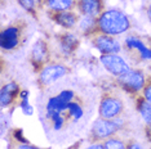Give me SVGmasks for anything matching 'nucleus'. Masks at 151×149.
<instances>
[{"mask_svg":"<svg viewBox=\"0 0 151 149\" xmlns=\"http://www.w3.org/2000/svg\"><path fill=\"white\" fill-rule=\"evenodd\" d=\"M98 26L101 31L107 35H119L129 28V19L120 11H107L98 18Z\"/></svg>","mask_w":151,"mask_h":149,"instance_id":"nucleus-1","label":"nucleus"},{"mask_svg":"<svg viewBox=\"0 0 151 149\" xmlns=\"http://www.w3.org/2000/svg\"><path fill=\"white\" fill-rule=\"evenodd\" d=\"M101 62L105 66V68L115 76H122L129 71L128 63L116 54H104L101 57Z\"/></svg>","mask_w":151,"mask_h":149,"instance_id":"nucleus-2","label":"nucleus"},{"mask_svg":"<svg viewBox=\"0 0 151 149\" xmlns=\"http://www.w3.org/2000/svg\"><path fill=\"white\" fill-rule=\"evenodd\" d=\"M120 125H122V121H112V120L101 118V120L94 122L93 127H92V134L97 139L109 138L119 130Z\"/></svg>","mask_w":151,"mask_h":149,"instance_id":"nucleus-3","label":"nucleus"},{"mask_svg":"<svg viewBox=\"0 0 151 149\" xmlns=\"http://www.w3.org/2000/svg\"><path fill=\"white\" fill-rule=\"evenodd\" d=\"M119 84L129 91H138L145 85V77L139 71H128L119 76Z\"/></svg>","mask_w":151,"mask_h":149,"instance_id":"nucleus-4","label":"nucleus"},{"mask_svg":"<svg viewBox=\"0 0 151 149\" xmlns=\"http://www.w3.org/2000/svg\"><path fill=\"white\" fill-rule=\"evenodd\" d=\"M74 96V93L73 91H68V90H65L62 93H60L57 96L49 99L47 104V111L48 112H63L67 109L68 107V103H71V99Z\"/></svg>","mask_w":151,"mask_h":149,"instance_id":"nucleus-5","label":"nucleus"},{"mask_svg":"<svg viewBox=\"0 0 151 149\" xmlns=\"http://www.w3.org/2000/svg\"><path fill=\"white\" fill-rule=\"evenodd\" d=\"M123 109L122 101L115 99V98H106L101 101V107H99V114L102 118L106 120H111L115 118Z\"/></svg>","mask_w":151,"mask_h":149,"instance_id":"nucleus-6","label":"nucleus"},{"mask_svg":"<svg viewBox=\"0 0 151 149\" xmlns=\"http://www.w3.org/2000/svg\"><path fill=\"white\" fill-rule=\"evenodd\" d=\"M67 70L66 67L61 66V64H53V66H48L45 67L42 73H40V81H42L43 84H52L54 81H57L58 79H61V77H63L65 74H66Z\"/></svg>","mask_w":151,"mask_h":149,"instance_id":"nucleus-7","label":"nucleus"},{"mask_svg":"<svg viewBox=\"0 0 151 149\" xmlns=\"http://www.w3.org/2000/svg\"><path fill=\"white\" fill-rule=\"evenodd\" d=\"M96 46L102 54H116L120 50L119 43L112 37L102 35L96 39Z\"/></svg>","mask_w":151,"mask_h":149,"instance_id":"nucleus-8","label":"nucleus"},{"mask_svg":"<svg viewBox=\"0 0 151 149\" xmlns=\"http://www.w3.org/2000/svg\"><path fill=\"white\" fill-rule=\"evenodd\" d=\"M0 44L3 49H13L18 44V30L16 27H9L0 35Z\"/></svg>","mask_w":151,"mask_h":149,"instance_id":"nucleus-9","label":"nucleus"},{"mask_svg":"<svg viewBox=\"0 0 151 149\" xmlns=\"http://www.w3.org/2000/svg\"><path fill=\"white\" fill-rule=\"evenodd\" d=\"M101 0H80V9L85 16L94 17L101 12Z\"/></svg>","mask_w":151,"mask_h":149,"instance_id":"nucleus-10","label":"nucleus"},{"mask_svg":"<svg viewBox=\"0 0 151 149\" xmlns=\"http://www.w3.org/2000/svg\"><path fill=\"white\" fill-rule=\"evenodd\" d=\"M17 91H18V86L14 82L6 84V85L1 89V93H0V101H1V106L6 107L11 104V101L13 100V98L16 96Z\"/></svg>","mask_w":151,"mask_h":149,"instance_id":"nucleus-11","label":"nucleus"},{"mask_svg":"<svg viewBox=\"0 0 151 149\" xmlns=\"http://www.w3.org/2000/svg\"><path fill=\"white\" fill-rule=\"evenodd\" d=\"M125 43L129 48H134L138 50L143 59H151V49L146 48V46L143 45V43H141L138 39H136V37H128Z\"/></svg>","mask_w":151,"mask_h":149,"instance_id":"nucleus-12","label":"nucleus"},{"mask_svg":"<svg viewBox=\"0 0 151 149\" xmlns=\"http://www.w3.org/2000/svg\"><path fill=\"white\" fill-rule=\"evenodd\" d=\"M78 45V39L73 33H66L61 39V49L65 54H71Z\"/></svg>","mask_w":151,"mask_h":149,"instance_id":"nucleus-13","label":"nucleus"},{"mask_svg":"<svg viewBox=\"0 0 151 149\" xmlns=\"http://www.w3.org/2000/svg\"><path fill=\"white\" fill-rule=\"evenodd\" d=\"M54 19H56V22L58 25L66 27V28L74 27L75 23H76V17H75L73 13H57Z\"/></svg>","mask_w":151,"mask_h":149,"instance_id":"nucleus-14","label":"nucleus"},{"mask_svg":"<svg viewBox=\"0 0 151 149\" xmlns=\"http://www.w3.org/2000/svg\"><path fill=\"white\" fill-rule=\"evenodd\" d=\"M47 57V46L43 41H37L32 48V59L35 63H42Z\"/></svg>","mask_w":151,"mask_h":149,"instance_id":"nucleus-15","label":"nucleus"},{"mask_svg":"<svg viewBox=\"0 0 151 149\" xmlns=\"http://www.w3.org/2000/svg\"><path fill=\"white\" fill-rule=\"evenodd\" d=\"M74 0H48V6L53 11H66L73 5Z\"/></svg>","mask_w":151,"mask_h":149,"instance_id":"nucleus-16","label":"nucleus"},{"mask_svg":"<svg viewBox=\"0 0 151 149\" xmlns=\"http://www.w3.org/2000/svg\"><path fill=\"white\" fill-rule=\"evenodd\" d=\"M139 112L142 118L146 121L149 125H151V103L149 101H142L139 104Z\"/></svg>","mask_w":151,"mask_h":149,"instance_id":"nucleus-17","label":"nucleus"},{"mask_svg":"<svg viewBox=\"0 0 151 149\" xmlns=\"http://www.w3.org/2000/svg\"><path fill=\"white\" fill-rule=\"evenodd\" d=\"M27 95H29V93H27V91H22V93H21V98H22L21 109H22V112L26 114V116H31L34 109H32V107L30 106L29 99H27Z\"/></svg>","mask_w":151,"mask_h":149,"instance_id":"nucleus-18","label":"nucleus"},{"mask_svg":"<svg viewBox=\"0 0 151 149\" xmlns=\"http://www.w3.org/2000/svg\"><path fill=\"white\" fill-rule=\"evenodd\" d=\"M48 116H49V118H52L54 128H56V130H60V128L62 127L63 118H62V116H61L60 112H48Z\"/></svg>","mask_w":151,"mask_h":149,"instance_id":"nucleus-19","label":"nucleus"},{"mask_svg":"<svg viewBox=\"0 0 151 149\" xmlns=\"http://www.w3.org/2000/svg\"><path fill=\"white\" fill-rule=\"evenodd\" d=\"M96 25L93 17H89V16H85L83 18V21L80 23V30H83L84 32H89L91 30H93V27Z\"/></svg>","mask_w":151,"mask_h":149,"instance_id":"nucleus-20","label":"nucleus"},{"mask_svg":"<svg viewBox=\"0 0 151 149\" xmlns=\"http://www.w3.org/2000/svg\"><path fill=\"white\" fill-rule=\"evenodd\" d=\"M67 109L71 113V116H74L76 120H79V118L83 116V109H81V107L76 103H68Z\"/></svg>","mask_w":151,"mask_h":149,"instance_id":"nucleus-21","label":"nucleus"},{"mask_svg":"<svg viewBox=\"0 0 151 149\" xmlns=\"http://www.w3.org/2000/svg\"><path fill=\"white\" fill-rule=\"evenodd\" d=\"M106 149H125V145L123 144V141L118 140V139H110L106 141L105 144Z\"/></svg>","mask_w":151,"mask_h":149,"instance_id":"nucleus-22","label":"nucleus"},{"mask_svg":"<svg viewBox=\"0 0 151 149\" xmlns=\"http://www.w3.org/2000/svg\"><path fill=\"white\" fill-rule=\"evenodd\" d=\"M18 3L26 9V11L32 12L34 8H35V0H18Z\"/></svg>","mask_w":151,"mask_h":149,"instance_id":"nucleus-23","label":"nucleus"},{"mask_svg":"<svg viewBox=\"0 0 151 149\" xmlns=\"http://www.w3.org/2000/svg\"><path fill=\"white\" fill-rule=\"evenodd\" d=\"M145 99L149 101V103H151V85L145 89Z\"/></svg>","mask_w":151,"mask_h":149,"instance_id":"nucleus-24","label":"nucleus"},{"mask_svg":"<svg viewBox=\"0 0 151 149\" xmlns=\"http://www.w3.org/2000/svg\"><path fill=\"white\" fill-rule=\"evenodd\" d=\"M85 149H106V148H105V145H101V144H93Z\"/></svg>","mask_w":151,"mask_h":149,"instance_id":"nucleus-25","label":"nucleus"},{"mask_svg":"<svg viewBox=\"0 0 151 149\" xmlns=\"http://www.w3.org/2000/svg\"><path fill=\"white\" fill-rule=\"evenodd\" d=\"M18 149H39V148L32 147V145H29V144H21L18 147Z\"/></svg>","mask_w":151,"mask_h":149,"instance_id":"nucleus-26","label":"nucleus"},{"mask_svg":"<svg viewBox=\"0 0 151 149\" xmlns=\"http://www.w3.org/2000/svg\"><path fill=\"white\" fill-rule=\"evenodd\" d=\"M128 149H143V148L141 147L139 144H136V143H134V144H130L129 147H128Z\"/></svg>","mask_w":151,"mask_h":149,"instance_id":"nucleus-27","label":"nucleus"},{"mask_svg":"<svg viewBox=\"0 0 151 149\" xmlns=\"http://www.w3.org/2000/svg\"><path fill=\"white\" fill-rule=\"evenodd\" d=\"M147 16H149V18H150V21H151V5L149 6V9H147Z\"/></svg>","mask_w":151,"mask_h":149,"instance_id":"nucleus-28","label":"nucleus"}]
</instances>
